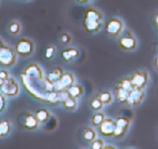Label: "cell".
<instances>
[{
    "instance_id": "1",
    "label": "cell",
    "mask_w": 158,
    "mask_h": 149,
    "mask_svg": "<svg viewBox=\"0 0 158 149\" xmlns=\"http://www.w3.org/2000/svg\"><path fill=\"white\" fill-rule=\"evenodd\" d=\"M82 27L85 33L94 34L100 32L104 28V16L98 8H89L84 13V18L82 21Z\"/></svg>"
},
{
    "instance_id": "2",
    "label": "cell",
    "mask_w": 158,
    "mask_h": 149,
    "mask_svg": "<svg viewBox=\"0 0 158 149\" xmlns=\"http://www.w3.org/2000/svg\"><path fill=\"white\" fill-rule=\"evenodd\" d=\"M104 31L112 39H117L124 31V22H123V20L116 18V17L111 18L104 24Z\"/></svg>"
},
{
    "instance_id": "3",
    "label": "cell",
    "mask_w": 158,
    "mask_h": 149,
    "mask_svg": "<svg viewBox=\"0 0 158 149\" xmlns=\"http://www.w3.org/2000/svg\"><path fill=\"white\" fill-rule=\"evenodd\" d=\"M129 81L133 89H145L149 83V73L145 70H137L131 74Z\"/></svg>"
},
{
    "instance_id": "4",
    "label": "cell",
    "mask_w": 158,
    "mask_h": 149,
    "mask_svg": "<svg viewBox=\"0 0 158 149\" xmlns=\"http://www.w3.org/2000/svg\"><path fill=\"white\" fill-rule=\"evenodd\" d=\"M118 44L124 51H135L138 48V41L131 30H125L118 37Z\"/></svg>"
},
{
    "instance_id": "5",
    "label": "cell",
    "mask_w": 158,
    "mask_h": 149,
    "mask_svg": "<svg viewBox=\"0 0 158 149\" xmlns=\"http://www.w3.org/2000/svg\"><path fill=\"white\" fill-rule=\"evenodd\" d=\"M17 61V52L9 47L0 48V65L5 68H10Z\"/></svg>"
},
{
    "instance_id": "6",
    "label": "cell",
    "mask_w": 158,
    "mask_h": 149,
    "mask_svg": "<svg viewBox=\"0 0 158 149\" xmlns=\"http://www.w3.org/2000/svg\"><path fill=\"white\" fill-rule=\"evenodd\" d=\"M16 52L22 58H29L34 52V43L30 39L22 38L17 42Z\"/></svg>"
},
{
    "instance_id": "7",
    "label": "cell",
    "mask_w": 158,
    "mask_h": 149,
    "mask_svg": "<svg viewBox=\"0 0 158 149\" xmlns=\"http://www.w3.org/2000/svg\"><path fill=\"white\" fill-rule=\"evenodd\" d=\"M19 123L21 124L22 128L28 129V130H34L39 127L40 122L38 120L34 114L24 112L19 115Z\"/></svg>"
},
{
    "instance_id": "8",
    "label": "cell",
    "mask_w": 158,
    "mask_h": 149,
    "mask_svg": "<svg viewBox=\"0 0 158 149\" xmlns=\"http://www.w3.org/2000/svg\"><path fill=\"white\" fill-rule=\"evenodd\" d=\"M116 128L115 133H114V138L115 139H121L126 135L128 127L131 125V119L126 118L125 116H118L115 119Z\"/></svg>"
},
{
    "instance_id": "9",
    "label": "cell",
    "mask_w": 158,
    "mask_h": 149,
    "mask_svg": "<svg viewBox=\"0 0 158 149\" xmlns=\"http://www.w3.org/2000/svg\"><path fill=\"white\" fill-rule=\"evenodd\" d=\"M145 89H132L128 93L126 104L131 107H136L139 106L144 99H145Z\"/></svg>"
},
{
    "instance_id": "10",
    "label": "cell",
    "mask_w": 158,
    "mask_h": 149,
    "mask_svg": "<svg viewBox=\"0 0 158 149\" xmlns=\"http://www.w3.org/2000/svg\"><path fill=\"white\" fill-rule=\"evenodd\" d=\"M0 91L3 95L8 97L17 96L19 93V86L17 84L16 80L12 77H9L7 81L3 82L2 85H0Z\"/></svg>"
},
{
    "instance_id": "11",
    "label": "cell",
    "mask_w": 158,
    "mask_h": 149,
    "mask_svg": "<svg viewBox=\"0 0 158 149\" xmlns=\"http://www.w3.org/2000/svg\"><path fill=\"white\" fill-rule=\"evenodd\" d=\"M115 128H116L115 119L105 118V119L103 120V123L98 126V131L104 137H114Z\"/></svg>"
},
{
    "instance_id": "12",
    "label": "cell",
    "mask_w": 158,
    "mask_h": 149,
    "mask_svg": "<svg viewBox=\"0 0 158 149\" xmlns=\"http://www.w3.org/2000/svg\"><path fill=\"white\" fill-rule=\"evenodd\" d=\"M74 82H75V79H74V75L72 73H63L62 77L54 84V87L56 89H68L69 87L73 85Z\"/></svg>"
},
{
    "instance_id": "13",
    "label": "cell",
    "mask_w": 158,
    "mask_h": 149,
    "mask_svg": "<svg viewBox=\"0 0 158 149\" xmlns=\"http://www.w3.org/2000/svg\"><path fill=\"white\" fill-rule=\"evenodd\" d=\"M131 89H124V87L119 86H114L113 95L115 97V99L121 104H126L127 97H128V93Z\"/></svg>"
},
{
    "instance_id": "14",
    "label": "cell",
    "mask_w": 158,
    "mask_h": 149,
    "mask_svg": "<svg viewBox=\"0 0 158 149\" xmlns=\"http://www.w3.org/2000/svg\"><path fill=\"white\" fill-rule=\"evenodd\" d=\"M61 56L65 62H71L72 60H74L75 58L79 56V51L77 49H72V48H69L65 49L64 51H62L61 53Z\"/></svg>"
},
{
    "instance_id": "15",
    "label": "cell",
    "mask_w": 158,
    "mask_h": 149,
    "mask_svg": "<svg viewBox=\"0 0 158 149\" xmlns=\"http://www.w3.org/2000/svg\"><path fill=\"white\" fill-rule=\"evenodd\" d=\"M62 104H63V106H64L65 110H70V112H74L77 107V98L72 97V96L69 95V96L64 99L63 102H62Z\"/></svg>"
},
{
    "instance_id": "16",
    "label": "cell",
    "mask_w": 158,
    "mask_h": 149,
    "mask_svg": "<svg viewBox=\"0 0 158 149\" xmlns=\"http://www.w3.org/2000/svg\"><path fill=\"white\" fill-rule=\"evenodd\" d=\"M98 136V134L95 131V129H93L92 127H87L83 130L82 133V138L85 143H92L95 138Z\"/></svg>"
},
{
    "instance_id": "17",
    "label": "cell",
    "mask_w": 158,
    "mask_h": 149,
    "mask_svg": "<svg viewBox=\"0 0 158 149\" xmlns=\"http://www.w3.org/2000/svg\"><path fill=\"white\" fill-rule=\"evenodd\" d=\"M11 124L8 119H2L0 122V138H5L10 134Z\"/></svg>"
},
{
    "instance_id": "18",
    "label": "cell",
    "mask_w": 158,
    "mask_h": 149,
    "mask_svg": "<svg viewBox=\"0 0 158 149\" xmlns=\"http://www.w3.org/2000/svg\"><path fill=\"white\" fill-rule=\"evenodd\" d=\"M83 92H84V89H83V87H82L80 84H73V85H71V86L68 89L69 95L72 97H75V98L81 97L82 94H83Z\"/></svg>"
},
{
    "instance_id": "19",
    "label": "cell",
    "mask_w": 158,
    "mask_h": 149,
    "mask_svg": "<svg viewBox=\"0 0 158 149\" xmlns=\"http://www.w3.org/2000/svg\"><path fill=\"white\" fill-rule=\"evenodd\" d=\"M34 115H35V117L38 118L40 124L48 123V120L50 119V117H51L50 113L48 112L47 110H44V108H40V110H38L37 112L34 113Z\"/></svg>"
},
{
    "instance_id": "20",
    "label": "cell",
    "mask_w": 158,
    "mask_h": 149,
    "mask_svg": "<svg viewBox=\"0 0 158 149\" xmlns=\"http://www.w3.org/2000/svg\"><path fill=\"white\" fill-rule=\"evenodd\" d=\"M62 75H63V71L61 70L60 68H53L50 73H49L48 80H49L50 82H52L53 84H56V82L62 77Z\"/></svg>"
},
{
    "instance_id": "21",
    "label": "cell",
    "mask_w": 158,
    "mask_h": 149,
    "mask_svg": "<svg viewBox=\"0 0 158 149\" xmlns=\"http://www.w3.org/2000/svg\"><path fill=\"white\" fill-rule=\"evenodd\" d=\"M104 119H105L104 113L98 110V112H95L92 115V117H91V124H92V126H94V127H98V126L103 123Z\"/></svg>"
},
{
    "instance_id": "22",
    "label": "cell",
    "mask_w": 158,
    "mask_h": 149,
    "mask_svg": "<svg viewBox=\"0 0 158 149\" xmlns=\"http://www.w3.org/2000/svg\"><path fill=\"white\" fill-rule=\"evenodd\" d=\"M98 95V97L101 98V101H102L104 105L111 104L112 101H113V96H114L111 92L106 91V89H102V91H101Z\"/></svg>"
},
{
    "instance_id": "23",
    "label": "cell",
    "mask_w": 158,
    "mask_h": 149,
    "mask_svg": "<svg viewBox=\"0 0 158 149\" xmlns=\"http://www.w3.org/2000/svg\"><path fill=\"white\" fill-rule=\"evenodd\" d=\"M90 106L94 112H98V110H102L103 107H104L105 105L103 104V102L101 101V98L98 97V95H96V96H94L92 99H91Z\"/></svg>"
},
{
    "instance_id": "24",
    "label": "cell",
    "mask_w": 158,
    "mask_h": 149,
    "mask_svg": "<svg viewBox=\"0 0 158 149\" xmlns=\"http://www.w3.org/2000/svg\"><path fill=\"white\" fill-rule=\"evenodd\" d=\"M8 30L12 35H18L21 32V24L19 23L18 21H12L8 26Z\"/></svg>"
},
{
    "instance_id": "25",
    "label": "cell",
    "mask_w": 158,
    "mask_h": 149,
    "mask_svg": "<svg viewBox=\"0 0 158 149\" xmlns=\"http://www.w3.org/2000/svg\"><path fill=\"white\" fill-rule=\"evenodd\" d=\"M104 140L101 138H95L94 140L91 143V149H104Z\"/></svg>"
},
{
    "instance_id": "26",
    "label": "cell",
    "mask_w": 158,
    "mask_h": 149,
    "mask_svg": "<svg viewBox=\"0 0 158 149\" xmlns=\"http://www.w3.org/2000/svg\"><path fill=\"white\" fill-rule=\"evenodd\" d=\"M60 41L63 45H68L69 43L72 41L71 34L68 33V32H64V33H62V34H61V37H60Z\"/></svg>"
},
{
    "instance_id": "27",
    "label": "cell",
    "mask_w": 158,
    "mask_h": 149,
    "mask_svg": "<svg viewBox=\"0 0 158 149\" xmlns=\"http://www.w3.org/2000/svg\"><path fill=\"white\" fill-rule=\"evenodd\" d=\"M56 52V49L54 45H49V47L45 49V58L47 59H52L54 56Z\"/></svg>"
},
{
    "instance_id": "28",
    "label": "cell",
    "mask_w": 158,
    "mask_h": 149,
    "mask_svg": "<svg viewBox=\"0 0 158 149\" xmlns=\"http://www.w3.org/2000/svg\"><path fill=\"white\" fill-rule=\"evenodd\" d=\"M10 76H9V73L6 70H1L0 71V79L3 80V81H7Z\"/></svg>"
},
{
    "instance_id": "29",
    "label": "cell",
    "mask_w": 158,
    "mask_h": 149,
    "mask_svg": "<svg viewBox=\"0 0 158 149\" xmlns=\"http://www.w3.org/2000/svg\"><path fill=\"white\" fill-rule=\"evenodd\" d=\"M152 22H153V24L155 26L156 29L158 30V11L153 14V17H152Z\"/></svg>"
},
{
    "instance_id": "30",
    "label": "cell",
    "mask_w": 158,
    "mask_h": 149,
    "mask_svg": "<svg viewBox=\"0 0 158 149\" xmlns=\"http://www.w3.org/2000/svg\"><path fill=\"white\" fill-rule=\"evenodd\" d=\"M153 66H154V70L156 71L158 73V55H156L155 59H154L153 61Z\"/></svg>"
},
{
    "instance_id": "31",
    "label": "cell",
    "mask_w": 158,
    "mask_h": 149,
    "mask_svg": "<svg viewBox=\"0 0 158 149\" xmlns=\"http://www.w3.org/2000/svg\"><path fill=\"white\" fill-rule=\"evenodd\" d=\"M75 2H77L79 5H89L92 0H74Z\"/></svg>"
}]
</instances>
